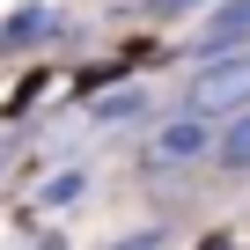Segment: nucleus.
<instances>
[{
  "instance_id": "423d86ee",
  "label": "nucleus",
  "mask_w": 250,
  "mask_h": 250,
  "mask_svg": "<svg viewBox=\"0 0 250 250\" xmlns=\"http://www.w3.org/2000/svg\"><path fill=\"white\" fill-rule=\"evenodd\" d=\"M81 191H88V169H59V177H52V184L30 199V213H59V206H74Z\"/></svg>"
},
{
  "instance_id": "7ed1b4c3",
  "label": "nucleus",
  "mask_w": 250,
  "mask_h": 250,
  "mask_svg": "<svg viewBox=\"0 0 250 250\" xmlns=\"http://www.w3.org/2000/svg\"><path fill=\"white\" fill-rule=\"evenodd\" d=\"M243 44H250V0H213L206 30L191 37V59L206 66V59H221V52H243Z\"/></svg>"
},
{
  "instance_id": "39448f33",
  "label": "nucleus",
  "mask_w": 250,
  "mask_h": 250,
  "mask_svg": "<svg viewBox=\"0 0 250 250\" xmlns=\"http://www.w3.org/2000/svg\"><path fill=\"white\" fill-rule=\"evenodd\" d=\"M213 162H221L228 177H243V169H250V110L221 118V140H213Z\"/></svg>"
},
{
  "instance_id": "f03ea898",
  "label": "nucleus",
  "mask_w": 250,
  "mask_h": 250,
  "mask_svg": "<svg viewBox=\"0 0 250 250\" xmlns=\"http://www.w3.org/2000/svg\"><path fill=\"white\" fill-rule=\"evenodd\" d=\"M213 118H199V110H177V118H162L155 133H147V169H191V162H206L213 155Z\"/></svg>"
},
{
  "instance_id": "f257e3e1",
  "label": "nucleus",
  "mask_w": 250,
  "mask_h": 250,
  "mask_svg": "<svg viewBox=\"0 0 250 250\" xmlns=\"http://www.w3.org/2000/svg\"><path fill=\"white\" fill-rule=\"evenodd\" d=\"M184 110H199V118H235V110H250V44L206 59V66L184 81Z\"/></svg>"
},
{
  "instance_id": "6e6552de",
  "label": "nucleus",
  "mask_w": 250,
  "mask_h": 250,
  "mask_svg": "<svg viewBox=\"0 0 250 250\" xmlns=\"http://www.w3.org/2000/svg\"><path fill=\"white\" fill-rule=\"evenodd\" d=\"M140 8H147L155 22H169V15H184V8H199V0H140Z\"/></svg>"
},
{
  "instance_id": "20e7f679",
  "label": "nucleus",
  "mask_w": 250,
  "mask_h": 250,
  "mask_svg": "<svg viewBox=\"0 0 250 250\" xmlns=\"http://www.w3.org/2000/svg\"><path fill=\"white\" fill-rule=\"evenodd\" d=\"M59 30V15L52 8H22V15H8V22H0V52H22V44H44Z\"/></svg>"
},
{
  "instance_id": "0eeeda50",
  "label": "nucleus",
  "mask_w": 250,
  "mask_h": 250,
  "mask_svg": "<svg viewBox=\"0 0 250 250\" xmlns=\"http://www.w3.org/2000/svg\"><path fill=\"white\" fill-rule=\"evenodd\" d=\"M133 110H140V88H118V96L96 103V125H118V118H133Z\"/></svg>"
}]
</instances>
